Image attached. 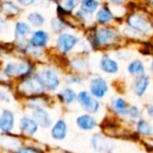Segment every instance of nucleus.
Masks as SVG:
<instances>
[{"mask_svg":"<svg viewBox=\"0 0 153 153\" xmlns=\"http://www.w3.org/2000/svg\"><path fill=\"white\" fill-rule=\"evenodd\" d=\"M126 39L118 28L109 25H100L93 30L89 38V45L92 49H117L125 45Z\"/></svg>","mask_w":153,"mask_h":153,"instance_id":"nucleus-1","label":"nucleus"},{"mask_svg":"<svg viewBox=\"0 0 153 153\" xmlns=\"http://www.w3.org/2000/svg\"><path fill=\"white\" fill-rule=\"evenodd\" d=\"M124 23L145 38L153 36V19L148 13L139 11L127 13L124 18Z\"/></svg>","mask_w":153,"mask_h":153,"instance_id":"nucleus-2","label":"nucleus"},{"mask_svg":"<svg viewBox=\"0 0 153 153\" xmlns=\"http://www.w3.org/2000/svg\"><path fill=\"white\" fill-rule=\"evenodd\" d=\"M91 145L96 153H110L117 147L116 141L104 133H95L91 139Z\"/></svg>","mask_w":153,"mask_h":153,"instance_id":"nucleus-3","label":"nucleus"},{"mask_svg":"<svg viewBox=\"0 0 153 153\" xmlns=\"http://www.w3.org/2000/svg\"><path fill=\"white\" fill-rule=\"evenodd\" d=\"M45 86L40 81L38 74L33 76L26 77L19 85V91L22 94L29 96V97H35L41 95L45 92Z\"/></svg>","mask_w":153,"mask_h":153,"instance_id":"nucleus-4","label":"nucleus"},{"mask_svg":"<svg viewBox=\"0 0 153 153\" xmlns=\"http://www.w3.org/2000/svg\"><path fill=\"white\" fill-rule=\"evenodd\" d=\"M77 102L83 108L86 113L95 115L101 109V103L100 100L94 98L89 91H82L77 94Z\"/></svg>","mask_w":153,"mask_h":153,"instance_id":"nucleus-5","label":"nucleus"},{"mask_svg":"<svg viewBox=\"0 0 153 153\" xmlns=\"http://www.w3.org/2000/svg\"><path fill=\"white\" fill-rule=\"evenodd\" d=\"M128 101L122 96H115L110 99L108 108L109 112L119 120H126L129 108Z\"/></svg>","mask_w":153,"mask_h":153,"instance_id":"nucleus-6","label":"nucleus"},{"mask_svg":"<svg viewBox=\"0 0 153 153\" xmlns=\"http://www.w3.org/2000/svg\"><path fill=\"white\" fill-rule=\"evenodd\" d=\"M110 86L106 79L96 76L91 79L89 83V92L97 100L104 99L109 92Z\"/></svg>","mask_w":153,"mask_h":153,"instance_id":"nucleus-7","label":"nucleus"},{"mask_svg":"<svg viewBox=\"0 0 153 153\" xmlns=\"http://www.w3.org/2000/svg\"><path fill=\"white\" fill-rule=\"evenodd\" d=\"M134 129L135 134L139 137L146 140L153 139V125L148 118L143 117L138 119L134 124Z\"/></svg>","mask_w":153,"mask_h":153,"instance_id":"nucleus-8","label":"nucleus"},{"mask_svg":"<svg viewBox=\"0 0 153 153\" xmlns=\"http://www.w3.org/2000/svg\"><path fill=\"white\" fill-rule=\"evenodd\" d=\"M79 39L70 33H62L56 40V48L62 54H67L77 44Z\"/></svg>","mask_w":153,"mask_h":153,"instance_id":"nucleus-9","label":"nucleus"},{"mask_svg":"<svg viewBox=\"0 0 153 153\" xmlns=\"http://www.w3.org/2000/svg\"><path fill=\"white\" fill-rule=\"evenodd\" d=\"M40 81L44 84L45 88L50 91H56L60 84V80L55 71L51 69H46L38 74Z\"/></svg>","mask_w":153,"mask_h":153,"instance_id":"nucleus-10","label":"nucleus"},{"mask_svg":"<svg viewBox=\"0 0 153 153\" xmlns=\"http://www.w3.org/2000/svg\"><path fill=\"white\" fill-rule=\"evenodd\" d=\"M94 19L96 23L100 25H109L114 20H117V17L113 9L108 4H103L96 11Z\"/></svg>","mask_w":153,"mask_h":153,"instance_id":"nucleus-11","label":"nucleus"},{"mask_svg":"<svg viewBox=\"0 0 153 153\" xmlns=\"http://www.w3.org/2000/svg\"><path fill=\"white\" fill-rule=\"evenodd\" d=\"M151 85V77L148 74L134 78L131 84V91L137 98H143Z\"/></svg>","mask_w":153,"mask_h":153,"instance_id":"nucleus-12","label":"nucleus"},{"mask_svg":"<svg viewBox=\"0 0 153 153\" xmlns=\"http://www.w3.org/2000/svg\"><path fill=\"white\" fill-rule=\"evenodd\" d=\"M99 66L100 69L107 74H117L120 70L118 62L111 57L108 54L102 55L100 59Z\"/></svg>","mask_w":153,"mask_h":153,"instance_id":"nucleus-13","label":"nucleus"},{"mask_svg":"<svg viewBox=\"0 0 153 153\" xmlns=\"http://www.w3.org/2000/svg\"><path fill=\"white\" fill-rule=\"evenodd\" d=\"M76 126L82 131H93L99 126L98 120L93 117V115L85 113L79 116L76 118Z\"/></svg>","mask_w":153,"mask_h":153,"instance_id":"nucleus-14","label":"nucleus"},{"mask_svg":"<svg viewBox=\"0 0 153 153\" xmlns=\"http://www.w3.org/2000/svg\"><path fill=\"white\" fill-rule=\"evenodd\" d=\"M126 71L127 74L134 79L147 74L145 64L140 58H135L131 60L127 65Z\"/></svg>","mask_w":153,"mask_h":153,"instance_id":"nucleus-15","label":"nucleus"},{"mask_svg":"<svg viewBox=\"0 0 153 153\" xmlns=\"http://www.w3.org/2000/svg\"><path fill=\"white\" fill-rule=\"evenodd\" d=\"M32 117L34 121L43 128H48L52 126V119L48 112L43 108H33Z\"/></svg>","mask_w":153,"mask_h":153,"instance_id":"nucleus-16","label":"nucleus"},{"mask_svg":"<svg viewBox=\"0 0 153 153\" xmlns=\"http://www.w3.org/2000/svg\"><path fill=\"white\" fill-rule=\"evenodd\" d=\"M14 126V116L12 111L4 109L0 115V130L3 133H10Z\"/></svg>","mask_w":153,"mask_h":153,"instance_id":"nucleus-17","label":"nucleus"},{"mask_svg":"<svg viewBox=\"0 0 153 153\" xmlns=\"http://www.w3.org/2000/svg\"><path fill=\"white\" fill-rule=\"evenodd\" d=\"M38 127H39V125L34 121L33 118H29L27 117H23L20 120L21 132L27 136L34 135L38 131Z\"/></svg>","mask_w":153,"mask_h":153,"instance_id":"nucleus-18","label":"nucleus"},{"mask_svg":"<svg viewBox=\"0 0 153 153\" xmlns=\"http://www.w3.org/2000/svg\"><path fill=\"white\" fill-rule=\"evenodd\" d=\"M48 40V34L42 30H36L32 33L30 38V44L34 48H43L47 45Z\"/></svg>","mask_w":153,"mask_h":153,"instance_id":"nucleus-19","label":"nucleus"},{"mask_svg":"<svg viewBox=\"0 0 153 153\" xmlns=\"http://www.w3.org/2000/svg\"><path fill=\"white\" fill-rule=\"evenodd\" d=\"M67 134V126L64 120H58L51 130V136L55 140L63 141Z\"/></svg>","mask_w":153,"mask_h":153,"instance_id":"nucleus-20","label":"nucleus"},{"mask_svg":"<svg viewBox=\"0 0 153 153\" xmlns=\"http://www.w3.org/2000/svg\"><path fill=\"white\" fill-rule=\"evenodd\" d=\"M143 116H144L143 109L142 108H140L137 105H130L129 108H128V111H127V116H126V121L127 123H129L131 126H134V124L138 119L143 117Z\"/></svg>","mask_w":153,"mask_h":153,"instance_id":"nucleus-21","label":"nucleus"},{"mask_svg":"<svg viewBox=\"0 0 153 153\" xmlns=\"http://www.w3.org/2000/svg\"><path fill=\"white\" fill-rule=\"evenodd\" d=\"M71 67L80 74L86 75L90 74V65L87 59L82 57H77L71 62Z\"/></svg>","mask_w":153,"mask_h":153,"instance_id":"nucleus-22","label":"nucleus"},{"mask_svg":"<svg viewBox=\"0 0 153 153\" xmlns=\"http://www.w3.org/2000/svg\"><path fill=\"white\" fill-rule=\"evenodd\" d=\"M0 12L6 16H16L20 13L21 8L13 2L4 1L0 3Z\"/></svg>","mask_w":153,"mask_h":153,"instance_id":"nucleus-23","label":"nucleus"},{"mask_svg":"<svg viewBox=\"0 0 153 153\" xmlns=\"http://www.w3.org/2000/svg\"><path fill=\"white\" fill-rule=\"evenodd\" d=\"M58 98L65 105H71L74 103L75 101H77L76 92L73 89L68 88V87L61 91V92L58 94Z\"/></svg>","mask_w":153,"mask_h":153,"instance_id":"nucleus-24","label":"nucleus"},{"mask_svg":"<svg viewBox=\"0 0 153 153\" xmlns=\"http://www.w3.org/2000/svg\"><path fill=\"white\" fill-rule=\"evenodd\" d=\"M30 33H31V28L28 23H26L24 22H18L15 24V29H14L15 39H26V37Z\"/></svg>","mask_w":153,"mask_h":153,"instance_id":"nucleus-25","label":"nucleus"},{"mask_svg":"<svg viewBox=\"0 0 153 153\" xmlns=\"http://www.w3.org/2000/svg\"><path fill=\"white\" fill-rule=\"evenodd\" d=\"M80 4L81 10L89 14H93L100 6V2L99 0H81Z\"/></svg>","mask_w":153,"mask_h":153,"instance_id":"nucleus-26","label":"nucleus"},{"mask_svg":"<svg viewBox=\"0 0 153 153\" xmlns=\"http://www.w3.org/2000/svg\"><path fill=\"white\" fill-rule=\"evenodd\" d=\"M81 3V0H62L61 5L58 7V13L60 14L70 13L74 11Z\"/></svg>","mask_w":153,"mask_h":153,"instance_id":"nucleus-27","label":"nucleus"},{"mask_svg":"<svg viewBox=\"0 0 153 153\" xmlns=\"http://www.w3.org/2000/svg\"><path fill=\"white\" fill-rule=\"evenodd\" d=\"M20 143L17 139H14L7 134H0V146H3L6 149L15 150L19 149Z\"/></svg>","mask_w":153,"mask_h":153,"instance_id":"nucleus-28","label":"nucleus"},{"mask_svg":"<svg viewBox=\"0 0 153 153\" xmlns=\"http://www.w3.org/2000/svg\"><path fill=\"white\" fill-rule=\"evenodd\" d=\"M32 71V65L29 61H21L18 64L17 76L21 78L28 77Z\"/></svg>","mask_w":153,"mask_h":153,"instance_id":"nucleus-29","label":"nucleus"},{"mask_svg":"<svg viewBox=\"0 0 153 153\" xmlns=\"http://www.w3.org/2000/svg\"><path fill=\"white\" fill-rule=\"evenodd\" d=\"M27 19H28L29 22L31 25H33L34 27H40L41 25H43V23L45 22L44 17L39 13H36V12L29 13L27 16Z\"/></svg>","mask_w":153,"mask_h":153,"instance_id":"nucleus-30","label":"nucleus"},{"mask_svg":"<svg viewBox=\"0 0 153 153\" xmlns=\"http://www.w3.org/2000/svg\"><path fill=\"white\" fill-rule=\"evenodd\" d=\"M50 24H51L52 30L56 33H59V32L63 31L65 28V22H63L62 20H59L57 18H53L50 22Z\"/></svg>","mask_w":153,"mask_h":153,"instance_id":"nucleus-31","label":"nucleus"},{"mask_svg":"<svg viewBox=\"0 0 153 153\" xmlns=\"http://www.w3.org/2000/svg\"><path fill=\"white\" fill-rule=\"evenodd\" d=\"M4 72L8 75L12 76H17L18 73V64L16 63H9L5 65L4 67Z\"/></svg>","mask_w":153,"mask_h":153,"instance_id":"nucleus-32","label":"nucleus"},{"mask_svg":"<svg viewBox=\"0 0 153 153\" xmlns=\"http://www.w3.org/2000/svg\"><path fill=\"white\" fill-rule=\"evenodd\" d=\"M65 82L67 84H82L83 83V78L79 75L71 74L65 77Z\"/></svg>","mask_w":153,"mask_h":153,"instance_id":"nucleus-33","label":"nucleus"},{"mask_svg":"<svg viewBox=\"0 0 153 153\" xmlns=\"http://www.w3.org/2000/svg\"><path fill=\"white\" fill-rule=\"evenodd\" d=\"M143 114L148 117L149 120H153V103H146L143 107Z\"/></svg>","mask_w":153,"mask_h":153,"instance_id":"nucleus-34","label":"nucleus"},{"mask_svg":"<svg viewBox=\"0 0 153 153\" xmlns=\"http://www.w3.org/2000/svg\"><path fill=\"white\" fill-rule=\"evenodd\" d=\"M76 16L77 18L81 21V22H90L91 18L92 17V14H89L85 12H83L82 10H78L76 12Z\"/></svg>","mask_w":153,"mask_h":153,"instance_id":"nucleus-35","label":"nucleus"},{"mask_svg":"<svg viewBox=\"0 0 153 153\" xmlns=\"http://www.w3.org/2000/svg\"><path fill=\"white\" fill-rule=\"evenodd\" d=\"M127 2L128 0H104L106 4H111L113 6H124Z\"/></svg>","mask_w":153,"mask_h":153,"instance_id":"nucleus-36","label":"nucleus"},{"mask_svg":"<svg viewBox=\"0 0 153 153\" xmlns=\"http://www.w3.org/2000/svg\"><path fill=\"white\" fill-rule=\"evenodd\" d=\"M17 153H41L38 150L31 147H20L17 150Z\"/></svg>","mask_w":153,"mask_h":153,"instance_id":"nucleus-37","label":"nucleus"},{"mask_svg":"<svg viewBox=\"0 0 153 153\" xmlns=\"http://www.w3.org/2000/svg\"><path fill=\"white\" fill-rule=\"evenodd\" d=\"M0 100L1 101H6V102L10 100L9 94H8V92L6 91L0 89Z\"/></svg>","mask_w":153,"mask_h":153,"instance_id":"nucleus-38","label":"nucleus"},{"mask_svg":"<svg viewBox=\"0 0 153 153\" xmlns=\"http://www.w3.org/2000/svg\"><path fill=\"white\" fill-rule=\"evenodd\" d=\"M16 1L23 6H29L32 4H34L36 0H16Z\"/></svg>","mask_w":153,"mask_h":153,"instance_id":"nucleus-39","label":"nucleus"},{"mask_svg":"<svg viewBox=\"0 0 153 153\" xmlns=\"http://www.w3.org/2000/svg\"><path fill=\"white\" fill-rule=\"evenodd\" d=\"M5 24H6L5 20L3 17L0 16V31H2V30L4 29V27L5 26Z\"/></svg>","mask_w":153,"mask_h":153,"instance_id":"nucleus-40","label":"nucleus"},{"mask_svg":"<svg viewBox=\"0 0 153 153\" xmlns=\"http://www.w3.org/2000/svg\"><path fill=\"white\" fill-rule=\"evenodd\" d=\"M149 69H150V72H151V74L153 76V57L152 58L151 62H150V65H149Z\"/></svg>","mask_w":153,"mask_h":153,"instance_id":"nucleus-41","label":"nucleus"},{"mask_svg":"<svg viewBox=\"0 0 153 153\" xmlns=\"http://www.w3.org/2000/svg\"><path fill=\"white\" fill-rule=\"evenodd\" d=\"M143 2H144L145 4L151 5L152 7H153V0H142Z\"/></svg>","mask_w":153,"mask_h":153,"instance_id":"nucleus-42","label":"nucleus"},{"mask_svg":"<svg viewBox=\"0 0 153 153\" xmlns=\"http://www.w3.org/2000/svg\"><path fill=\"white\" fill-rule=\"evenodd\" d=\"M63 153H74V152H64Z\"/></svg>","mask_w":153,"mask_h":153,"instance_id":"nucleus-43","label":"nucleus"},{"mask_svg":"<svg viewBox=\"0 0 153 153\" xmlns=\"http://www.w3.org/2000/svg\"><path fill=\"white\" fill-rule=\"evenodd\" d=\"M110 153H117V152H110Z\"/></svg>","mask_w":153,"mask_h":153,"instance_id":"nucleus-44","label":"nucleus"}]
</instances>
